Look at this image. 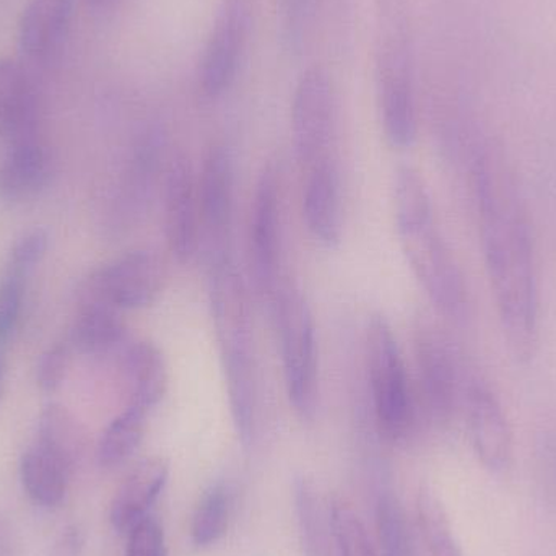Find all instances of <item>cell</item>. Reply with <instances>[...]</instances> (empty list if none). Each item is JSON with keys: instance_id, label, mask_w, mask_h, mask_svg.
Here are the masks:
<instances>
[{"instance_id": "6da1fadb", "label": "cell", "mask_w": 556, "mask_h": 556, "mask_svg": "<svg viewBox=\"0 0 556 556\" xmlns=\"http://www.w3.org/2000/svg\"><path fill=\"white\" fill-rule=\"evenodd\" d=\"M480 243L506 346L532 362L541 339V291L528 207L505 150L483 140L473 155Z\"/></svg>"}, {"instance_id": "7a4b0ae2", "label": "cell", "mask_w": 556, "mask_h": 556, "mask_svg": "<svg viewBox=\"0 0 556 556\" xmlns=\"http://www.w3.org/2000/svg\"><path fill=\"white\" fill-rule=\"evenodd\" d=\"M395 218L408 264L434 306L450 319H466V278L438 230L427 185L412 166H401L395 176Z\"/></svg>"}, {"instance_id": "3957f363", "label": "cell", "mask_w": 556, "mask_h": 556, "mask_svg": "<svg viewBox=\"0 0 556 556\" xmlns=\"http://www.w3.org/2000/svg\"><path fill=\"white\" fill-rule=\"evenodd\" d=\"M211 303L231 417L248 446L256 433V352L250 296L231 257L211 266Z\"/></svg>"}, {"instance_id": "277c9868", "label": "cell", "mask_w": 556, "mask_h": 556, "mask_svg": "<svg viewBox=\"0 0 556 556\" xmlns=\"http://www.w3.org/2000/svg\"><path fill=\"white\" fill-rule=\"evenodd\" d=\"M375 81L386 139L408 149L417 137L414 36L408 0H376Z\"/></svg>"}, {"instance_id": "5b68a950", "label": "cell", "mask_w": 556, "mask_h": 556, "mask_svg": "<svg viewBox=\"0 0 556 556\" xmlns=\"http://www.w3.org/2000/svg\"><path fill=\"white\" fill-rule=\"evenodd\" d=\"M278 333L288 399L298 415L311 418L317 401V346L313 311L294 288L276 294Z\"/></svg>"}, {"instance_id": "8992f818", "label": "cell", "mask_w": 556, "mask_h": 556, "mask_svg": "<svg viewBox=\"0 0 556 556\" xmlns=\"http://www.w3.org/2000/svg\"><path fill=\"white\" fill-rule=\"evenodd\" d=\"M368 366L379 430L389 440H402L414 425V399L397 340L382 316L369 320Z\"/></svg>"}, {"instance_id": "52a82bcc", "label": "cell", "mask_w": 556, "mask_h": 556, "mask_svg": "<svg viewBox=\"0 0 556 556\" xmlns=\"http://www.w3.org/2000/svg\"><path fill=\"white\" fill-rule=\"evenodd\" d=\"M254 25V0H218L198 62V87L208 100L224 97L243 67Z\"/></svg>"}, {"instance_id": "ba28073f", "label": "cell", "mask_w": 556, "mask_h": 556, "mask_svg": "<svg viewBox=\"0 0 556 556\" xmlns=\"http://www.w3.org/2000/svg\"><path fill=\"white\" fill-rule=\"evenodd\" d=\"M337 127V93L326 68H306L298 78L291 101V132L298 162L304 168L332 159Z\"/></svg>"}, {"instance_id": "9c48e42d", "label": "cell", "mask_w": 556, "mask_h": 556, "mask_svg": "<svg viewBox=\"0 0 556 556\" xmlns=\"http://www.w3.org/2000/svg\"><path fill=\"white\" fill-rule=\"evenodd\" d=\"M165 264L149 250L130 251L94 270L80 293L98 298L111 306L142 309L159 300L165 283Z\"/></svg>"}, {"instance_id": "30bf717a", "label": "cell", "mask_w": 556, "mask_h": 556, "mask_svg": "<svg viewBox=\"0 0 556 556\" xmlns=\"http://www.w3.org/2000/svg\"><path fill=\"white\" fill-rule=\"evenodd\" d=\"M201 237L212 264L230 257L235 211V169L230 150L214 146L205 153L198 179Z\"/></svg>"}, {"instance_id": "8fae6325", "label": "cell", "mask_w": 556, "mask_h": 556, "mask_svg": "<svg viewBox=\"0 0 556 556\" xmlns=\"http://www.w3.org/2000/svg\"><path fill=\"white\" fill-rule=\"evenodd\" d=\"M415 355L428 410L437 420H450L463 407L470 378L464 376L450 340L431 324L415 330Z\"/></svg>"}, {"instance_id": "7c38bea8", "label": "cell", "mask_w": 556, "mask_h": 556, "mask_svg": "<svg viewBox=\"0 0 556 556\" xmlns=\"http://www.w3.org/2000/svg\"><path fill=\"white\" fill-rule=\"evenodd\" d=\"M165 235L179 263H189L201 244L198 179L185 155L169 162L165 178Z\"/></svg>"}, {"instance_id": "4fadbf2b", "label": "cell", "mask_w": 556, "mask_h": 556, "mask_svg": "<svg viewBox=\"0 0 556 556\" xmlns=\"http://www.w3.org/2000/svg\"><path fill=\"white\" fill-rule=\"evenodd\" d=\"M250 240L257 290L276 298L280 264V181L276 166H267L257 181Z\"/></svg>"}, {"instance_id": "5bb4252c", "label": "cell", "mask_w": 556, "mask_h": 556, "mask_svg": "<svg viewBox=\"0 0 556 556\" xmlns=\"http://www.w3.org/2000/svg\"><path fill=\"white\" fill-rule=\"evenodd\" d=\"M464 410L470 440L483 466L492 472L508 469L513 459V437L508 418L490 386L472 376L464 395Z\"/></svg>"}, {"instance_id": "9a60e30c", "label": "cell", "mask_w": 556, "mask_h": 556, "mask_svg": "<svg viewBox=\"0 0 556 556\" xmlns=\"http://www.w3.org/2000/svg\"><path fill=\"white\" fill-rule=\"evenodd\" d=\"M307 172L303 202L307 230L323 247H339L342 240V202L336 163L326 159Z\"/></svg>"}, {"instance_id": "2e32d148", "label": "cell", "mask_w": 556, "mask_h": 556, "mask_svg": "<svg viewBox=\"0 0 556 556\" xmlns=\"http://www.w3.org/2000/svg\"><path fill=\"white\" fill-rule=\"evenodd\" d=\"M74 0H28L18 25V45L31 61H48L64 46Z\"/></svg>"}, {"instance_id": "e0dca14e", "label": "cell", "mask_w": 556, "mask_h": 556, "mask_svg": "<svg viewBox=\"0 0 556 556\" xmlns=\"http://www.w3.org/2000/svg\"><path fill=\"white\" fill-rule=\"evenodd\" d=\"M38 116L35 85L25 68L12 59H0V140L10 143L33 139Z\"/></svg>"}, {"instance_id": "ac0fdd59", "label": "cell", "mask_w": 556, "mask_h": 556, "mask_svg": "<svg viewBox=\"0 0 556 556\" xmlns=\"http://www.w3.org/2000/svg\"><path fill=\"white\" fill-rule=\"evenodd\" d=\"M168 464L160 457H150L134 467L111 503L110 519L117 532H129L149 516V509L165 489Z\"/></svg>"}, {"instance_id": "d6986e66", "label": "cell", "mask_w": 556, "mask_h": 556, "mask_svg": "<svg viewBox=\"0 0 556 556\" xmlns=\"http://www.w3.org/2000/svg\"><path fill=\"white\" fill-rule=\"evenodd\" d=\"M51 173V155L36 137L10 143L0 160V201L33 198L46 188Z\"/></svg>"}, {"instance_id": "ffe728a7", "label": "cell", "mask_w": 556, "mask_h": 556, "mask_svg": "<svg viewBox=\"0 0 556 556\" xmlns=\"http://www.w3.org/2000/svg\"><path fill=\"white\" fill-rule=\"evenodd\" d=\"M121 311L98 298L80 293V309L71 332L72 349L87 355H103L126 339Z\"/></svg>"}, {"instance_id": "44dd1931", "label": "cell", "mask_w": 556, "mask_h": 556, "mask_svg": "<svg viewBox=\"0 0 556 556\" xmlns=\"http://www.w3.org/2000/svg\"><path fill=\"white\" fill-rule=\"evenodd\" d=\"M124 372L130 389V404L150 412L165 397L168 371L163 353L155 343L139 340L127 346Z\"/></svg>"}, {"instance_id": "7402d4cb", "label": "cell", "mask_w": 556, "mask_h": 556, "mask_svg": "<svg viewBox=\"0 0 556 556\" xmlns=\"http://www.w3.org/2000/svg\"><path fill=\"white\" fill-rule=\"evenodd\" d=\"M72 470L54 454L38 443L23 453L20 459V477L33 502L54 508L67 495Z\"/></svg>"}, {"instance_id": "603a6c76", "label": "cell", "mask_w": 556, "mask_h": 556, "mask_svg": "<svg viewBox=\"0 0 556 556\" xmlns=\"http://www.w3.org/2000/svg\"><path fill=\"white\" fill-rule=\"evenodd\" d=\"M36 443L54 454L74 472L75 467L84 459L87 434L68 408L49 404L39 415Z\"/></svg>"}, {"instance_id": "cb8c5ba5", "label": "cell", "mask_w": 556, "mask_h": 556, "mask_svg": "<svg viewBox=\"0 0 556 556\" xmlns=\"http://www.w3.org/2000/svg\"><path fill=\"white\" fill-rule=\"evenodd\" d=\"M149 410L129 404L104 430L98 443V463L103 467H116L126 463L142 443Z\"/></svg>"}, {"instance_id": "d4e9b609", "label": "cell", "mask_w": 556, "mask_h": 556, "mask_svg": "<svg viewBox=\"0 0 556 556\" xmlns=\"http://www.w3.org/2000/svg\"><path fill=\"white\" fill-rule=\"evenodd\" d=\"M418 522L431 556H464L440 496L424 486L417 500Z\"/></svg>"}, {"instance_id": "484cf974", "label": "cell", "mask_w": 556, "mask_h": 556, "mask_svg": "<svg viewBox=\"0 0 556 556\" xmlns=\"http://www.w3.org/2000/svg\"><path fill=\"white\" fill-rule=\"evenodd\" d=\"M231 498L225 485H215L205 492L192 518V541L207 547L224 538L230 521Z\"/></svg>"}, {"instance_id": "4316f807", "label": "cell", "mask_w": 556, "mask_h": 556, "mask_svg": "<svg viewBox=\"0 0 556 556\" xmlns=\"http://www.w3.org/2000/svg\"><path fill=\"white\" fill-rule=\"evenodd\" d=\"M319 0H278V35L288 54L296 55L306 48L313 33Z\"/></svg>"}, {"instance_id": "83f0119b", "label": "cell", "mask_w": 556, "mask_h": 556, "mask_svg": "<svg viewBox=\"0 0 556 556\" xmlns=\"http://www.w3.org/2000/svg\"><path fill=\"white\" fill-rule=\"evenodd\" d=\"M330 525L339 556H378L365 525L352 506L333 503Z\"/></svg>"}, {"instance_id": "f1b7e54d", "label": "cell", "mask_w": 556, "mask_h": 556, "mask_svg": "<svg viewBox=\"0 0 556 556\" xmlns=\"http://www.w3.org/2000/svg\"><path fill=\"white\" fill-rule=\"evenodd\" d=\"M378 529L384 556H417L404 511L394 496L384 495L379 500Z\"/></svg>"}, {"instance_id": "f546056e", "label": "cell", "mask_w": 556, "mask_h": 556, "mask_svg": "<svg viewBox=\"0 0 556 556\" xmlns=\"http://www.w3.org/2000/svg\"><path fill=\"white\" fill-rule=\"evenodd\" d=\"M25 276L5 270L0 280V352L15 332L25 296Z\"/></svg>"}, {"instance_id": "4dcf8cb0", "label": "cell", "mask_w": 556, "mask_h": 556, "mask_svg": "<svg viewBox=\"0 0 556 556\" xmlns=\"http://www.w3.org/2000/svg\"><path fill=\"white\" fill-rule=\"evenodd\" d=\"M49 250L48 231L36 228L13 244L5 270L28 277L29 273L45 260Z\"/></svg>"}, {"instance_id": "1f68e13d", "label": "cell", "mask_w": 556, "mask_h": 556, "mask_svg": "<svg viewBox=\"0 0 556 556\" xmlns=\"http://www.w3.org/2000/svg\"><path fill=\"white\" fill-rule=\"evenodd\" d=\"M71 342H59L49 346L36 368V382L45 392H54L64 384L72 362Z\"/></svg>"}, {"instance_id": "d6a6232c", "label": "cell", "mask_w": 556, "mask_h": 556, "mask_svg": "<svg viewBox=\"0 0 556 556\" xmlns=\"http://www.w3.org/2000/svg\"><path fill=\"white\" fill-rule=\"evenodd\" d=\"M127 535L126 556H166L165 534L156 519L147 516Z\"/></svg>"}, {"instance_id": "836d02e7", "label": "cell", "mask_w": 556, "mask_h": 556, "mask_svg": "<svg viewBox=\"0 0 556 556\" xmlns=\"http://www.w3.org/2000/svg\"><path fill=\"white\" fill-rule=\"evenodd\" d=\"M84 532L78 526H67L62 529L61 534L55 538L49 556H81L84 552Z\"/></svg>"}, {"instance_id": "e575fe53", "label": "cell", "mask_w": 556, "mask_h": 556, "mask_svg": "<svg viewBox=\"0 0 556 556\" xmlns=\"http://www.w3.org/2000/svg\"><path fill=\"white\" fill-rule=\"evenodd\" d=\"M3 376H5V358H3V352H0V392H2Z\"/></svg>"}, {"instance_id": "d590c367", "label": "cell", "mask_w": 556, "mask_h": 556, "mask_svg": "<svg viewBox=\"0 0 556 556\" xmlns=\"http://www.w3.org/2000/svg\"><path fill=\"white\" fill-rule=\"evenodd\" d=\"M88 2L93 3L94 7H103L110 3L111 0H88Z\"/></svg>"}]
</instances>
